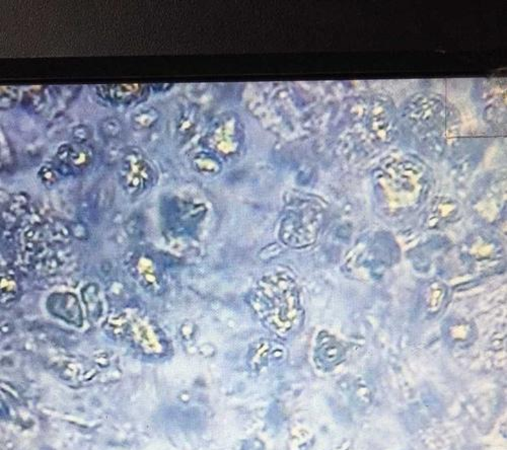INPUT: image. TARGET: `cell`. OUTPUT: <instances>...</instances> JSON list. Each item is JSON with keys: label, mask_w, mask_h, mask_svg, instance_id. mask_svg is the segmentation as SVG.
I'll use <instances>...</instances> for the list:
<instances>
[{"label": "cell", "mask_w": 507, "mask_h": 450, "mask_svg": "<svg viewBox=\"0 0 507 450\" xmlns=\"http://www.w3.org/2000/svg\"><path fill=\"white\" fill-rule=\"evenodd\" d=\"M94 157L93 147L87 144H62L56 153V159L60 166L69 172H80L91 166Z\"/></svg>", "instance_id": "cell-2"}, {"label": "cell", "mask_w": 507, "mask_h": 450, "mask_svg": "<svg viewBox=\"0 0 507 450\" xmlns=\"http://www.w3.org/2000/svg\"><path fill=\"white\" fill-rule=\"evenodd\" d=\"M121 179L131 193L146 186L151 177V168L141 150L128 148L121 160Z\"/></svg>", "instance_id": "cell-1"}, {"label": "cell", "mask_w": 507, "mask_h": 450, "mask_svg": "<svg viewBox=\"0 0 507 450\" xmlns=\"http://www.w3.org/2000/svg\"><path fill=\"white\" fill-rule=\"evenodd\" d=\"M19 89L15 87H1L0 89V109L8 111L14 109L19 100Z\"/></svg>", "instance_id": "cell-5"}, {"label": "cell", "mask_w": 507, "mask_h": 450, "mask_svg": "<svg viewBox=\"0 0 507 450\" xmlns=\"http://www.w3.org/2000/svg\"><path fill=\"white\" fill-rule=\"evenodd\" d=\"M96 94L110 105H131L139 100L146 87L140 85H98Z\"/></svg>", "instance_id": "cell-3"}, {"label": "cell", "mask_w": 507, "mask_h": 450, "mask_svg": "<svg viewBox=\"0 0 507 450\" xmlns=\"http://www.w3.org/2000/svg\"><path fill=\"white\" fill-rule=\"evenodd\" d=\"M72 136H74V142L85 144L91 138L92 132L89 127L85 125H78L72 130Z\"/></svg>", "instance_id": "cell-6"}, {"label": "cell", "mask_w": 507, "mask_h": 450, "mask_svg": "<svg viewBox=\"0 0 507 450\" xmlns=\"http://www.w3.org/2000/svg\"><path fill=\"white\" fill-rule=\"evenodd\" d=\"M123 126L121 121L116 117H109L98 123V131L103 137L108 139L117 138L122 133Z\"/></svg>", "instance_id": "cell-4"}]
</instances>
